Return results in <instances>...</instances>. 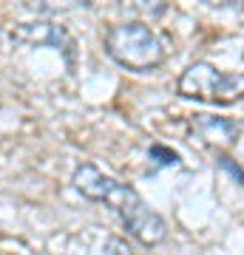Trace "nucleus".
<instances>
[{
	"label": "nucleus",
	"mask_w": 244,
	"mask_h": 255,
	"mask_svg": "<svg viewBox=\"0 0 244 255\" xmlns=\"http://www.w3.org/2000/svg\"><path fill=\"white\" fill-rule=\"evenodd\" d=\"M105 51L114 63L136 74L154 71L165 60L162 40L151 31V26H145L139 20L111 26L105 34Z\"/></svg>",
	"instance_id": "obj_1"
},
{
	"label": "nucleus",
	"mask_w": 244,
	"mask_h": 255,
	"mask_svg": "<svg viewBox=\"0 0 244 255\" xmlns=\"http://www.w3.org/2000/svg\"><path fill=\"white\" fill-rule=\"evenodd\" d=\"M176 91L185 100L230 105L239 97H244V74H222L210 63H193L182 71Z\"/></svg>",
	"instance_id": "obj_2"
},
{
	"label": "nucleus",
	"mask_w": 244,
	"mask_h": 255,
	"mask_svg": "<svg viewBox=\"0 0 244 255\" xmlns=\"http://www.w3.org/2000/svg\"><path fill=\"white\" fill-rule=\"evenodd\" d=\"M148 156H151L159 167H176V164H179V153H173V150H168V147H162V145H154L148 150Z\"/></svg>",
	"instance_id": "obj_7"
},
{
	"label": "nucleus",
	"mask_w": 244,
	"mask_h": 255,
	"mask_svg": "<svg viewBox=\"0 0 244 255\" xmlns=\"http://www.w3.org/2000/svg\"><path fill=\"white\" fill-rule=\"evenodd\" d=\"M108 204L119 213V219L125 221L128 233L136 241H142L145 247L162 244L165 238H168V224H165V219L139 199V193L134 187L119 184L117 190H114V196L108 199Z\"/></svg>",
	"instance_id": "obj_3"
},
{
	"label": "nucleus",
	"mask_w": 244,
	"mask_h": 255,
	"mask_svg": "<svg viewBox=\"0 0 244 255\" xmlns=\"http://www.w3.org/2000/svg\"><path fill=\"white\" fill-rule=\"evenodd\" d=\"M102 253H105V255H134V250H131L122 238L111 236L108 241H105V247H102Z\"/></svg>",
	"instance_id": "obj_8"
},
{
	"label": "nucleus",
	"mask_w": 244,
	"mask_h": 255,
	"mask_svg": "<svg viewBox=\"0 0 244 255\" xmlns=\"http://www.w3.org/2000/svg\"><path fill=\"white\" fill-rule=\"evenodd\" d=\"M11 43L17 46H54L65 51L68 63H74V40L63 26H57L51 20H31V23H20L11 28Z\"/></svg>",
	"instance_id": "obj_4"
},
{
	"label": "nucleus",
	"mask_w": 244,
	"mask_h": 255,
	"mask_svg": "<svg viewBox=\"0 0 244 255\" xmlns=\"http://www.w3.org/2000/svg\"><path fill=\"white\" fill-rule=\"evenodd\" d=\"M193 128L208 142H236V136H239V125L236 122L222 119V117H210V114H196L193 117Z\"/></svg>",
	"instance_id": "obj_6"
},
{
	"label": "nucleus",
	"mask_w": 244,
	"mask_h": 255,
	"mask_svg": "<svg viewBox=\"0 0 244 255\" xmlns=\"http://www.w3.org/2000/svg\"><path fill=\"white\" fill-rule=\"evenodd\" d=\"M74 187H77L85 199L105 201V204H108V199L114 196V190L119 187V182L111 179V176H105L102 170H97L94 164H80V167L74 170Z\"/></svg>",
	"instance_id": "obj_5"
},
{
	"label": "nucleus",
	"mask_w": 244,
	"mask_h": 255,
	"mask_svg": "<svg viewBox=\"0 0 244 255\" xmlns=\"http://www.w3.org/2000/svg\"><path fill=\"white\" fill-rule=\"evenodd\" d=\"M219 164H222L225 170H230V173H233L236 179H239V182H244V173H242V170H239V167H236L233 162H230V159H219Z\"/></svg>",
	"instance_id": "obj_9"
}]
</instances>
